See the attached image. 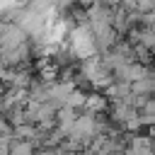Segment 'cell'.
<instances>
[{
  "label": "cell",
  "instance_id": "cell-2",
  "mask_svg": "<svg viewBox=\"0 0 155 155\" xmlns=\"http://www.w3.org/2000/svg\"><path fill=\"white\" fill-rule=\"evenodd\" d=\"M85 102H87V94L82 90H73L70 97H68V102H65V107H70L73 111H78V109H85Z\"/></svg>",
  "mask_w": 155,
  "mask_h": 155
},
{
  "label": "cell",
  "instance_id": "cell-1",
  "mask_svg": "<svg viewBox=\"0 0 155 155\" xmlns=\"http://www.w3.org/2000/svg\"><path fill=\"white\" fill-rule=\"evenodd\" d=\"M107 107H109L107 97H102V94H87V102H85V111H87V114H92V116L104 114Z\"/></svg>",
  "mask_w": 155,
  "mask_h": 155
},
{
  "label": "cell",
  "instance_id": "cell-3",
  "mask_svg": "<svg viewBox=\"0 0 155 155\" xmlns=\"http://www.w3.org/2000/svg\"><path fill=\"white\" fill-rule=\"evenodd\" d=\"M10 155H34V143H29V140H15Z\"/></svg>",
  "mask_w": 155,
  "mask_h": 155
}]
</instances>
